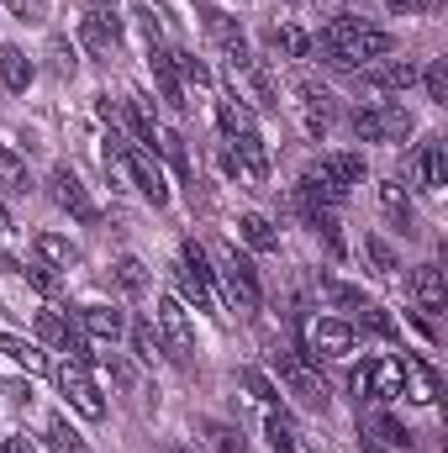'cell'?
Wrapping results in <instances>:
<instances>
[{
	"instance_id": "6da1fadb",
	"label": "cell",
	"mask_w": 448,
	"mask_h": 453,
	"mask_svg": "<svg viewBox=\"0 0 448 453\" xmlns=\"http://www.w3.org/2000/svg\"><path fill=\"white\" fill-rule=\"evenodd\" d=\"M390 32H380V27H369V21H359V16H337L322 27V53H328V64L337 69H353V64H375V58H390Z\"/></svg>"
},
{
	"instance_id": "7a4b0ae2",
	"label": "cell",
	"mask_w": 448,
	"mask_h": 453,
	"mask_svg": "<svg viewBox=\"0 0 448 453\" xmlns=\"http://www.w3.org/2000/svg\"><path fill=\"white\" fill-rule=\"evenodd\" d=\"M206 258L217 264L212 274L227 285V301H232L237 311H259V301H264V290H259V269H253L232 242H212V248H206Z\"/></svg>"
},
{
	"instance_id": "3957f363",
	"label": "cell",
	"mask_w": 448,
	"mask_h": 453,
	"mask_svg": "<svg viewBox=\"0 0 448 453\" xmlns=\"http://www.w3.org/2000/svg\"><path fill=\"white\" fill-rule=\"evenodd\" d=\"M269 364H274L280 385H285L306 411H328V406H333V390H328V380L317 374L312 358H301V353H269Z\"/></svg>"
},
{
	"instance_id": "277c9868",
	"label": "cell",
	"mask_w": 448,
	"mask_h": 453,
	"mask_svg": "<svg viewBox=\"0 0 448 453\" xmlns=\"http://www.w3.org/2000/svg\"><path fill=\"white\" fill-rule=\"evenodd\" d=\"M180 301H190L196 311H212V317H222L217 306V274H212V258H206V248L201 242H185L180 248Z\"/></svg>"
},
{
	"instance_id": "5b68a950",
	"label": "cell",
	"mask_w": 448,
	"mask_h": 453,
	"mask_svg": "<svg viewBox=\"0 0 448 453\" xmlns=\"http://www.w3.org/2000/svg\"><path fill=\"white\" fill-rule=\"evenodd\" d=\"M412 111L401 106V101H375L369 111H353V132L364 137V142H406L412 137Z\"/></svg>"
},
{
	"instance_id": "8992f818",
	"label": "cell",
	"mask_w": 448,
	"mask_h": 453,
	"mask_svg": "<svg viewBox=\"0 0 448 453\" xmlns=\"http://www.w3.org/2000/svg\"><path fill=\"white\" fill-rule=\"evenodd\" d=\"M348 385H353L359 406H364V401L390 406V401L401 395V358H364V364L348 374Z\"/></svg>"
},
{
	"instance_id": "52a82bcc",
	"label": "cell",
	"mask_w": 448,
	"mask_h": 453,
	"mask_svg": "<svg viewBox=\"0 0 448 453\" xmlns=\"http://www.w3.org/2000/svg\"><path fill=\"white\" fill-rule=\"evenodd\" d=\"M58 390H64V401H69L85 422H101V417H106V401H101V390H96V380H90L85 364L64 358V364H58Z\"/></svg>"
},
{
	"instance_id": "ba28073f",
	"label": "cell",
	"mask_w": 448,
	"mask_h": 453,
	"mask_svg": "<svg viewBox=\"0 0 448 453\" xmlns=\"http://www.w3.org/2000/svg\"><path fill=\"white\" fill-rule=\"evenodd\" d=\"M153 317H158V333L169 338V358H174V364H190V358H196V327H190L185 301H180V296H164Z\"/></svg>"
},
{
	"instance_id": "9c48e42d",
	"label": "cell",
	"mask_w": 448,
	"mask_h": 453,
	"mask_svg": "<svg viewBox=\"0 0 448 453\" xmlns=\"http://www.w3.org/2000/svg\"><path fill=\"white\" fill-rule=\"evenodd\" d=\"M80 37H85V48H96V53H116V48H121V11H116V0H85Z\"/></svg>"
},
{
	"instance_id": "30bf717a",
	"label": "cell",
	"mask_w": 448,
	"mask_h": 453,
	"mask_svg": "<svg viewBox=\"0 0 448 453\" xmlns=\"http://www.w3.org/2000/svg\"><path fill=\"white\" fill-rule=\"evenodd\" d=\"M48 196H53V201H58V211H69L74 222H85V226L101 222V206L90 201V190L80 185V174H74V169H64V164H58V169L48 174Z\"/></svg>"
},
{
	"instance_id": "8fae6325",
	"label": "cell",
	"mask_w": 448,
	"mask_h": 453,
	"mask_svg": "<svg viewBox=\"0 0 448 453\" xmlns=\"http://www.w3.org/2000/svg\"><path fill=\"white\" fill-rule=\"evenodd\" d=\"M353 322H343V317H317L312 327H306V353L301 358H348L353 353Z\"/></svg>"
},
{
	"instance_id": "7c38bea8",
	"label": "cell",
	"mask_w": 448,
	"mask_h": 453,
	"mask_svg": "<svg viewBox=\"0 0 448 453\" xmlns=\"http://www.w3.org/2000/svg\"><path fill=\"white\" fill-rule=\"evenodd\" d=\"M412 180H417V190L444 196V185H448V148H444V137L417 142V153H412Z\"/></svg>"
},
{
	"instance_id": "4fadbf2b",
	"label": "cell",
	"mask_w": 448,
	"mask_h": 453,
	"mask_svg": "<svg viewBox=\"0 0 448 453\" xmlns=\"http://www.w3.org/2000/svg\"><path fill=\"white\" fill-rule=\"evenodd\" d=\"M206 32H212V42L222 48V58L232 64V74L253 64V53H248V37H243V27H237V21H232L227 11H217V5H206Z\"/></svg>"
},
{
	"instance_id": "5bb4252c",
	"label": "cell",
	"mask_w": 448,
	"mask_h": 453,
	"mask_svg": "<svg viewBox=\"0 0 448 453\" xmlns=\"http://www.w3.org/2000/svg\"><path fill=\"white\" fill-rule=\"evenodd\" d=\"M127 185H132L137 196H148L153 206H164V201H169L164 169H158V164H153V153H148V148H137V142L127 148Z\"/></svg>"
},
{
	"instance_id": "9a60e30c",
	"label": "cell",
	"mask_w": 448,
	"mask_h": 453,
	"mask_svg": "<svg viewBox=\"0 0 448 453\" xmlns=\"http://www.w3.org/2000/svg\"><path fill=\"white\" fill-rule=\"evenodd\" d=\"M306 174H317L322 185H333L337 196H348L353 185H364V153H322Z\"/></svg>"
},
{
	"instance_id": "2e32d148",
	"label": "cell",
	"mask_w": 448,
	"mask_h": 453,
	"mask_svg": "<svg viewBox=\"0 0 448 453\" xmlns=\"http://www.w3.org/2000/svg\"><path fill=\"white\" fill-rule=\"evenodd\" d=\"M417 74H422V69H417L412 58H375L359 85H369V90H412Z\"/></svg>"
},
{
	"instance_id": "e0dca14e",
	"label": "cell",
	"mask_w": 448,
	"mask_h": 453,
	"mask_svg": "<svg viewBox=\"0 0 448 453\" xmlns=\"http://www.w3.org/2000/svg\"><path fill=\"white\" fill-rule=\"evenodd\" d=\"M227 148H232V164H243V174H248L253 185H264V180H269V148H264V137H259V132L227 137Z\"/></svg>"
},
{
	"instance_id": "ac0fdd59",
	"label": "cell",
	"mask_w": 448,
	"mask_h": 453,
	"mask_svg": "<svg viewBox=\"0 0 448 453\" xmlns=\"http://www.w3.org/2000/svg\"><path fill=\"white\" fill-rule=\"evenodd\" d=\"M148 69H153V80H158V96L174 106V111H185V85H180V69H174V53L158 42V48H148Z\"/></svg>"
},
{
	"instance_id": "d6986e66",
	"label": "cell",
	"mask_w": 448,
	"mask_h": 453,
	"mask_svg": "<svg viewBox=\"0 0 448 453\" xmlns=\"http://www.w3.org/2000/svg\"><path fill=\"white\" fill-rule=\"evenodd\" d=\"M401 395L417 401V406L438 401V374L428 369V358H401Z\"/></svg>"
},
{
	"instance_id": "ffe728a7",
	"label": "cell",
	"mask_w": 448,
	"mask_h": 453,
	"mask_svg": "<svg viewBox=\"0 0 448 453\" xmlns=\"http://www.w3.org/2000/svg\"><path fill=\"white\" fill-rule=\"evenodd\" d=\"M359 433H364V438H375V443H390V449H412V433H406L385 406H375V411H364V406H359Z\"/></svg>"
},
{
	"instance_id": "44dd1931",
	"label": "cell",
	"mask_w": 448,
	"mask_h": 453,
	"mask_svg": "<svg viewBox=\"0 0 448 453\" xmlns=\"http://www.w3.org/2000/svg\"><path fill=\"white\" fill-rule=\"evenodd\" d=\"M412 301H417V311H444L448 285H444V269H438V264H422V269L412 274Z\"/></svg>"
},
{
	"instance_id": "7402d4cb",
	"label": "cell",
	"mask_w": 448,
	"mask_h": 453,
	"mask_svg": "<svg viewBox=\"0 0 448 453\" xmlns=\"http://www.w3.org/2000/svg\"><path fill=\"white\" fill-rule=\"evenodd\" d=\"M80 333L96 338V342H116L127 333V317H121L116 306H85V311H80Z\"/></svg>"
},
{
	"instance_id": "603a6c76",
	"label": "cell",
	"mask_w": 448,
	"mask_h": 453,
	"mask_svg": "<svg viewBox=\"0 0 448 453\" xmlns=\"http://www.w3.org/2000/svg\"><path fill=\"white\" fill-rule=\"evenodd\" d=\"M296 106H301V116H306V132H312V137L328 132V121H333V96H328V90H317V85H296Z\"/></svg>"
},
{
	"instance_id": "cb8c5ba5",
	"label": "cell",
	"mask_w": 448,
	"mask_h": 453,
	"mask_svg": "<svg viewBox=\"0 0 448 453\" xmlns=\"http://www.w3.org/2000/svg\"><path fill=\"white\" fill-rule=\"evenodd\" d=\"M353 333H369V338H380V342H396V338H401L396 317H390L385 306H375V301H364V306L353 311Z\"/></svg>"
},
{
	"instance_id": "d4e9b609",
	"label": "cell",
	"mask_w": 448,
	"mask_h": 453,
	"mask_svg": "<svg viewBox=\"0 0 448 453\" xmlns=\"http://www.w3.org/2000/svg\"><path fill=\"white\" fill-rule=\"evenodd\" d=\"M32 248H37V258H42L48 269H74V264H80V248H74L69 237H58V232H37Z\"/></svg>"
},
{
	"instance_id": "484cf974",
	"label": "cell",
	"mask_w": 448,
	"mask_h": 453,
	"mask_svg": "<svg viewBox=\"0 0 448 453\" xmlns=\"http://www.w3.org/2000/svg\"><path fill=\"white\" fill-rule=\"evenodd\" d=\"M0 80H5V90H16V96H21V90L37 80V64H32L21 48H11V42H5V48H0Z\"/></svg>"
},
{
	"instance_id": "4316f807",
	"label": "cell",
	"mask_w": 448,
	"mask_h": 453,
	"mask_svg": "<svg viewBox=\"0 0 448 453\" xmlns=\"http://www.w3.org/2000/svg\"><path fill=\"white\" fill-rule=\"evenodd\" d=\"M380 211L390 217V226L412 232V196H406L401 180H380Z\"/></svg>"
},
{
	"instance_id": "83f0119b",
	"label": "cell",
	"mask_w": 448,
	"mask_h": 453,
	"mask_svg": "<svg viewBox=\"0 0 448 453\" xmlns=\"http://www.w3.org/2000/svg\"><path fill=\"white\" fill-rule=\"evenodd\" d=\"M237 237H243L253 253L280 248V232H274V222H269V217H259V211H243V217H237Z\"/></svg>"
},
{
	"instance_id": "f1b7e54d",
	"label": "cell",
	"mask_w": 448,
	"mask_h": 453,
	"mask_svg": "<svg viewBox=\"0 0 448 453\" xmlns=\"http://www.w3.org/2000/svg\"><path fill=\"white\" fill-rule=\"evenodd\" d=\"M0 190H5V196H27V190H32L27 158H21V153H11L5 142H0Z\"/></svg>"
},
{
	"instance_id": "f546056e",
	"label": "cell",
	"mask_w": 448,
	"mask_h": 453,
	"mask_svg": "<svg viewBox=\"0 0 448 453\" xmlns=\"http://www.w3.org/2000/svg\"><path fill=\"white\" fill-rule=\"evenodd\" d=\"M217 121H222L227 137H243V132H259V121H253V111L237 101V96H222L217 101Z\"/></svg>"
},
{
	"instance_id": "4dcf8cb0",
	"label": "cell",
	"mask_w": 448,
	"mask_h": 453,
	"mask_svg": "<svg viewBox=\"0 0 448 453\" xmlns=\"http://www.w3.org/2000/svg\"><path fill=\"white\" fill-rule=\"evenodd\" d=\"M269 48L285 53V58H306L312 53V37L301 27H290V21H280V27H269Z\"/></svg>"
},
{
	"instance_id": "1f68e13d",
	"label": "cell",
	"mask_w": 448,
	"mask_h": 453,
	"mask_svg": "<svg viewBox=\"0 0 448 453\" xmlns=\"http://www.w3.org/2000/svg\"><path fill=\"white\" fill-rule=\"evenodd\" d=\"M364 258H369V269H375L380 280H396V274H401V258H396V248H390L385 237H375V232L364 237Z\"/></svg>"
},
{
	"instance_id": "d6a6232c",
	"label": "cell",
	"mask_w": 448,
	"mask_h": 453,
	"mask_svg": "<svg viewBox=\"0 0 448 453\" xmlns=\"http://www.w3.org/2000/svg\"><path fill=\"white\" fill-rule=\"evenodd\" d=\"M201 438H206V443H212L217 453H243V449H248L243 427H232V422H212V417L201 422Z\"/></svg>"
},
{
	"instance_id": "836d02e7",
	"label": "cell",
	"mask_w": 448,
	"mask_h": 453,
	"mask_svg": "<svg viewBox=\"0 0 448 453\" xmlns=\"http://www.w3.org/2000/svg\"><path fill=\"white\" fill-rule=\"evenodd\" d=\"M264 438H269V449H274V453H301L290 417H285V411H274V406H269V417H264Z\"/></svg>"
},
{
	"instance_id": "e575fe53",
	"label": "cell",
	"mask_w": 448,
	"mask_h": 453,
	"mask_svg": "<svg viewBox=\"0 0 448 453\" xmlns=\"http://www.w3.org/2000/svg\"><path fill=\"white\" fill-rule=\"evenodd\" d=\"M112 280L127 290V296H143V290H148V264L127 253V258H116V264H112Z\"/></svg>"
},
{
	"instance_id": "d590c367",
	"label": "cell",
	"mask_w": 448,
	"mask_h": 453,
	"mask_svg": "<svg viewBox=\"0 0 448 453\" xmlns=\"http://www.w3.org/2000/svg\"><path fill=\"white\" fill-rule=\"evenodd\" d=\"M0 353H5V358H16V364H21L27 374H42V369H48V358H42V353H37L32 342L11 338V333H0Z\"/></svg>"
},
{
	"instance_id": "8d00e7d4",
	"label": "cell",
	"mask_w": 448,
	"mask_h": 453,
	"mask_svg": "<svg viewBox=\"0 0 448 453\" xmlns=\"http://www.w3.org/2000/svg\"><path fill=\"white\" fill-rule=\"evenodd\" d=\"M317 290H322V301H328L333 311H359V306H364V290H353V285H343V280H322Z\"/></svg>"
},
{
	"instance_id": "74e56055",
	"label": "cell",
	"mask_w": 448,
	"mask_h": 453,
	"mask_svg": "<svg viewBox=\"0 0 448 453\" xmlns=\"http://www.w3.org/2000/svg\"><path fill=\"white\" fill-rule=\"evenodd\" d=\"M48 449H53V453H90V449H85V438H80L64 417H48Z\"/></svg>"
},
{
	"instance_id": "f35d334b",
	"label": "cell",
	"mask_w": 448,
	"mask_h": 453,
	"mask_svg": "<svg viewBox=\"0 0 448 453\" xmlns=\"http://www.w3.org/2000/svg\"><path fill=\"white\" fill-rule=\"evenodd\" d=\"M422 85H428V96H433L438 106H448V58H433V64L422 69Z\"/></svg>"
},
{
	"instance_id": "ab89813d",
	"label": "cell",
	"mask_w": 448,
	"mask_h": 453,
	"mask_svg": "<svg viewBox=\"0 0 448 453\" xmlns=\"http://www.w3.org/2000/svg\"><path fill=\"white\" fill-rule=\"evenodd\" d=\"M0 269H11V274H27V280H32V285H37L42 296H53V290H58V280L48 274V264H32V269H21L16 258H0Z\"/></svg>"
},
{
	"instance_id": "60d3db41",
	"label": "cell",
	"mask_w": 448,
	"mask_h": 453,
	"mask_svg": "<svg viewBox=\"0 0 448 453\" xmlns=\"http://www.w3.org/2000/svg\"><path fill=\"white\" fill-rule=\"evenodd\" d=\"M132 348H137V358H143V364H153V358L164 353V342H158V333H153L148 322H137V327H132Z\"/></svg>"
},
{
	"instance_id": "b9f144b4",
	"label": "cell",
	"mask_w": 448,
	"mask_h": 453,
	"mask_svg": "<svg viewBox=\"0 0 448 453\" xmlns=\"http://www.w3.org/2000/svg\"><path fill=\"white\" fill-rule=\"evenodd\" d=\"M48 69H53V74H74V48H69V37H53V42H48Z\"/></svg>"
},
{
	"instance_id": "7bdbcfd3",
	"label": "cell",
	"mask_w": 448,
	"mask_h": 453,
	"mask_svg": "<svg viewBox=\"0 0 448 453\" xmlns=\"http://www.w3.org/2000/svg\"><path fill=\"white\" fill-rule=\"evenodd\" d=\"M174 69H180L185 80H196V85H212V69H206L196 53H174Z\"/></svg>"
},
{
	"instance_id": "ee69618b",
	"label": "cell",
	"mask_w": 448,
	"mask_h": 453,
	"mask_svg": "<svg viewBox=\"0 0 448 453\" xmlns=\"http://www.w3.org/2000/svg\"><path fill=\"white\" fill-rule=\"evenodd\" d=\"M243 385H248V395L253 401H264V406H274V385L259 374V369H243Z\"/></svg>"
},
{
	"instance_id": "f6af8a7d",
	"label": "cell",
	"mask_w": 448,
	"mask_h": 453,
	"mask_svg": "<svg viewBox=\"0 0 448 453\" xmlns=\"http://www.w3.org/2000/svg\"><path fill=\"white\" fill-rule=\"evenodd\" d=\"M16 11V21H48V0H5Z\"/></svg>"
},
{
	"instance_id": "bcb514c9",
	"label": "cell",
	"mask_w": 448,
	"mask_h": 453,
	"mask_svg": "<svg viewBox=\"0 0 448 453\" xmlns=\"http://www.w3.org/2000/svg\"><path fill=\"white\" fill-rule=\"evenodd\" d=\"M37 333H42L48 342H58V348H64V338H69V327H64L53 311H42V317H37Z\"/></svg>"
},
{
	"instance_id": "7dc6e473",
	"label": "cell",
	"mask_w": 448,
	"mask_h": 453,
	"mask_svg": "<svg viewBox=\"0 0 448 453\" xmlns=\"http://www.w3.org/2000/svg\"><path fill=\"white\" fill-rule=\"evenodd\" d=\"M5 395H11L16 406H32V385H27V380H11V385H5Z\"/></svg>"
},
{
	"instance_id": "c3c4849f",
	"label": "cell",
	"mask_w": 448,
	"mask_h": 453,
	"mask_svg": "<svg viewBox=\"0 0 448 453\" xmlns=\"http://www.w3.org/2000/svg\"><path fill=\"white\" fill-rule=\"evenodd\" d=\"M0 453H37V449H32V438H5Z\"/></svg>"
},
{
	"instance_id": "681fc988",
	"label": "cell",
	"mask_w": 448,
	"mask_h": 453,
	"mask_svg": "<svg viewBox=\"0 0 448 453\" xmlns=\"http://www.w3.org/2000/svg\"><path fill=\"white\" fill-rule=\"evenodd\" d=\"M158 453H196V449H180V443H169V449H158Z\"/></svg>"
},
{
	"instance_id": "f907efd6",
	"label": "cell",
	"mask_w": 448,
	"mask_h": 453,
	"mask_svg": "<svg viewBox=\"0 0 448 453\" xmlns=\"http://www.w3.org/2000/svg\"><path fill=\"white\" fill-rule=\"evenodd\" d=\"M317 453H328V449H317Z\"/></svg>"
}]
</instances>
